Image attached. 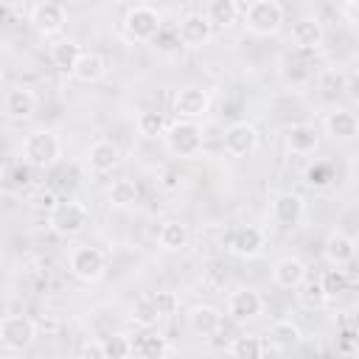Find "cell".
Instances as JSON below:
<instances>
[{
	"mask_svg": "<svg viewBox=\"0 0 359 359\" xmlns=\"http://www.w3.org/2000/svg\"><path fill=\"white\" fill-rule=\"evenodd\" d=\"M163 140H165V151L171 157H180V160H191L202 151V126L182 118V121H174L165 126L163 132Z\"/></svg>",
	"mask_w": 359,
	"mask_h": 359,
	"instance_id": "obj_1",
	"label": "cell"
},
{
	"mask_svg": "<svg viewBox=\"0 0 359 359\" xmlns=\"http://www.w3.org/2000/svg\"><path fill=\"white\" fill-rule=\"evenodd\" d=\"M90 208L84 202H76V199H67V202H56L48 213V224L56 236H79L90 227Z\"/></svg>",
	"mask_w": 359,
	"mask_h": 359,
	"instance_id": "obj_2",
	"label": "cell"
},
{
	"mask_svg": "<svg viewBox=\"0 0 359 359\" xmlns=\"http://www.w3.org/2000/svg\"><path fill=\"white\" fill-rule=\"evenodd\" d=\"M244 25L255 36H275L283 25V8L278 0H250L244 8Z\"/></svg>",
	"mask_w": 359,
	"mask_h": 359,
	"instance_id": "obj_3",
	"label": "cell"
},
{
	"mask_svg": "<svg viewBox=\"0 0 359 359\" xmlns=\"http://www.w3.org/2000/svg\"><path fill=\"white\" fill-rule=\"evenodd\" d=\"M59 137L50 129H34L22 140V160L34 168H48L59 157Z\"/></svg>",
	"mask_w": 359,
	"mask_h": 359,
	"instance_id": "obj_4",
	"label": "cell"
},
{
	"mask_svg": "<svg viewBox=\"0 0 359 359\" xmlns=\"http://www.w3.org/2000/svg\"><path fill=\"white\" fill-rule=\"evenodd\" d=\"M67 266L84 283H95V280H101L107 275V258H104V252L98 247H90V244L73 247L70 255H67Z\"/></svg>",
	"mask_w": 359,
	"mask_h": 359,
	"instance_id": "obj_5",
	"label": "cell"
},
{
	"mask_svg": "<svg viewBox=\"0 0 359 359\" xmlns=\"http://www.w3.org/2000/svg\"><path fill=\"white\" fill-rule=\"evenodd\" d=\"M36 339V323L25 314H6L0 320V345L8 351H25Z\"/></svg>",
	"mask_w": 359,
	"mask_h": 359,
	"instance_id": "obj_6",
	"label": "cell"
},
{
	"mask_svg": "<svg viewBox=\"0 0 359 359\" xmlns=\"http://www.w3.org/2000/svg\"><path fill=\"white\" fill-rule=\"evenodd\" d=\"M123 28H126V34H129L132 39L149 42V39H154L157 31L163 28V20H160L157 8H151V6H135V8L126 11Z\"/></svg>",
	"mask_w": 359,
	"mask_h": 359,
	"instance_id": "obj_7",
	"label": "cell"
},
{
	"mask_svg": "<svg viewBox=\"0 0 359 359\" xmlns=\"http://www.w3.org/2000/svg\"><path fill=\"white\" fill-rule=\"evenodd\" d=\"M222 143H224V151L227 154H233V157H250V154H255V149L261 143V135H258L255 123L236 121V123H230L224 129V140Z\"/></svg>",
	"mask_w": 359,
	"mask_h": 359,
	"instance_id": "obj_8",
	"label": "cell"
},
{
	"mask_svg": "<svg viewBox=\"0 0 359 359\" xmlns=\"http://www.w3.org/2000/svg\"><path fill=\"white\" fill-rule=\"evenodd\" d=\"M177 39L185 45V48H202L213 39V25L210 20L202 14V11H191L180 20L177 25Z\"/></svg>",
	"mask_w": 359,
	"mask_h": 359,
	"instance_id": "obj_9",
	"label": "cell"
},
{
	"mask_svg": "<svg viewBox=\"0 0 359 359\" xmlns=\"http://www.w3.org/2000/svg\"><path fill=\"white\" fill-rule=\"evenodd\" d=\"M261 311H264V297L250 286H241L227 297V314L233 323H250Z\"/></svg>",
	"mask_w": 359,
	"mask_h": 359,
	"instance_id": "obj_10",
	"label": "cell"
},
{
	"mask_svg": "<svg viewBox=\"0 0 359 359\" xmlns=\"http://www.w3.org/2000/svg\"><path fill=\"white\" fill-rule=\"evenodd\" d=\"M65 22H67V14H65V6H62V3L48 0V3L34 6V11H31V25H34V31L42 34V36H56V34H62V31H65Z\"/></svg>",
	"mask_w": 359,
	"mask_h": 359,
	"instance_id": "obj_11",
	"label": "cell"
},
{
	"mask_svg": "<svg viewBox=\"0 0 359 359\" xmlns=\"http://www.w3.org/2000/svg\"><path fill=\"white\" fill-rule=\"evenodd\" d=\"M171 107H174L177 118H188V121L202 118L208 112V107H210V93L205 87H194V84L182 87V90H177Z\"/></svg>",
	"mask_w": 359,
	"mask_h": 359,
	"instance_id": "obj_12",
	"label": "cell"
},
{
	"mask_svg": "<svg viewBox=\"0 0 359 359\" xmlns=\"http://www.w3.org/2000/svg\"><path fill=\"white\" fill-rule=\"evenodd\" d=\"M118 165H121V149H118V143L101 137V140H93L87 146V168L93 174H112Z\"/></svg>",
	"mask_w": 359,
	"mask_h": 359,
	"instance_id": "obj_13",
	"label": "cell"
},
{
	"mask_svg": "<svg viewBox=\"0 0 359 359\" xmlns=\"http://www.w3.org/2000/svg\"><path fill=\"white\" fill-rule=\"evenodd\" d=\"M36 107H39V98L28 87H14L3 98V109H6V115L11 121H28V118H34L36 115Z\"/></svg>",
	"mask_w": 359,
	"mask_h": 359,
	"instance_id": "obj_14",
	"label": "cell"
},
{
	"mask_svg": "<svg viewBox=\"0 0 359 359\" xmlns=\"http://www.w3.org/2000/svg\"><path fill=\"white\" fill-rule=\"evenodd\" d=\"M323 255L331 266H348L353 258H356V241L342 233V230H331L325 236V244H323Z\"/></svg>",
	"mask_w": 359,
	"mask_h": 359,
	"instance_id": "obj_15",
	"label": "cell"
},
{
	"mask_svg": "<svg viewBox=\"0 0 359 359\" xmlns=\"http://www.w3.org/2000/svg\"><path fill=\"white\" fill-rule=\"evenodd\" d=\"M303 213H306V202H303V196L294 194V191H283V194H278L275 202H272V219H275L280 227L297 224V222L303 219Z\"/></svg>",
	"mask_w": 359,
	"mask_h": 359,
	"instance_id": "obj_16",
	"label": "cell"
},
{
	"mask_svg": "<svg viewBox=\"0 0 359 359\" xmlns=\"http://www.w3.org/2000/svg\"><path fill=\"white\" fill-rule=\"evenodd\" d=\"M266 247V236L261 227H238L233 236H230V250L238 255V258H258Z\"/></svg>",
	"mask_w": 359,
	"mask_h": 359,
	"instance_id": "obj_17",
	"label": "cell"
},
{
	"mask_svg": "<svg viewBox=\"0 0 359 359\" xmlns=\"http://www.w3.org/2000/svg\"><path fill=\"white\" fill-rule=\"evenodd\" d=\"M325 39V28L317 17H300L292 25V42L297 50H317Z\"/></svg>",
	"mask_w": 359,
	"mask_h": 359,
	"instance_id": "obj_18",
	"label": "cell"
},
{
	"mask_svg": "<svg viewBox=\"0 0 359 359\" xmlns=\"http://www.w3.org/2000/svg\"><path fill=\"white\" fill-rule=\"evenodd\" d=\"M272 280L280 289H297L306 280V264L300 258H294V255H283L272 266Z\"/></svg>",
	"mask_w": 359,
	"mask_h": 359,
	"instance_id": "obj_19",
	"label": "cell"
},
{
	"mask_svg": "<svg viewBox=\"0 0 359 359\" xmlns=\"http://www.w3.org/2000/svg\"><path fill=\"white\" fill-rule=\"evenodd\" d=\"M325 132L331 140H353L359 135V121L351 109H342V107H334L328 115H325Z\"/></svg>",
	"mask_w": 359,
	"mask_h": 359,
	"instance_id": "obj_20",
	"label": "cell"
},
{
	"mask_svg": "<svg viewBox=\"0 0 359 359\" xmlns=\"http://www.w3.org/2000/svg\"><path fill=\"white\" fill-rule=\"evenodd\" d=\"M107 70H109V65H107V59L101 53L81 50V56H79V62H76V67H73L70 76L76 81H81V84H95V81H101L107 76Z\"/></svg>",
	"mask_w": 359,
	"mask_h": 359,
	"instance_id": "obj_21",
	"label": "cell"
},
{
	"mask_svg": "<svg viewBox=\"0 0 359 359\" xmlns=\"http://www.w3.org/2000/svg\"><path fill=\"white\" fill-rule=\"evenodd\" d=\"M185 323H188V328H191L194 334H199V337H213V334L222 328V314H219V309H213V306H194V309H188Z\"/></svg>",
	"mask_w": 359,
	"mask_h": 359,
	"instance_id": "obj_22",
	"label": "cell"
},
{
	"mask_svg": "<svg viewBox=\"0 0 359 359\" xmlns=\"http://www.w3.org/2000/svg\"><path fill=\"white\" fill-rule=\"evenodd\" d=\"M157 238H160V247H163V250H168V252H180V250L188 247V241H191V230H188V224H182V222H177V219H168V222H163Z\"/></svg>",
	"mask_w": 359,
	"mask_h": 359,
	"instance_id": "obj_23",
	"label": "cell"
},
{
	"mask_svg": "<svg viewBox=\"0 0 359 359\" xmlns=\"http://www.w3.org/2000/svg\"><path fill=\"white\" fill-rule=\"evenodd\" d=\"M286 146L294 154H311L317 149V132L309 123H294L286 129Z\"/></svg>",
	"mask_w": 359,
	"mask_h": 359,
	"instance_id": "obj_24",
	"label": "cell"
},
{
	"mask_svg": "<svg viewBox=\"0 0 359 359\" xmlns=\"http://www.w3.org/2000/svg\"><path fill=\"white\" fill-rule=\"evenodd\" d=\"M205 17L213 28H230L238 20V3L236 0H210Z\"/></svg>",
	"mask_w": 359,
	"mask_h": 359,
	"instance_id": "obj_25",
	"label": "cell"
},
{
	"mask_svg": "<svg viewBox=\"0 0 359 359\" xmlns=\"http://www.w3.org/2000/svg\"><path fill=\"white\" fill-rule=\"evenodd\" d=\"M79 56H81V48H79L76 42H70V39H62V42H56V45L50 48V62H53V67L62 70V73H73Z\"/></svg>",
	"mask_w": 359,
	"mask_h": 359,
	"instance_id": "obj_26",
	"label": "cell"
},
{
	"mask_svg": "<svg viewBox=\"0 0 359 359\" xmlns=\"http://www.w3.org/2000/svg\"><path fill=\"white\" fill-rule=\"evenodd\" d=\"M107 196H109V205H115V208H132L137 202L140 191H137V185L132 180H115L109 185Z\"/></svg>",
	"mask_w": 359,
	"mask_h": 359,
	"instance_id": "obj_27",
	"label": "cell"
},
{
	"mask_svg": "<svg viewBox=\"0 0 359 359\" xmlns=\"http://www.w3.org/2000/svg\"><path fill=\"white\" fill-rule=\"evenodd\" d=\"M233 356H238V359H258V356H264L269 348L264 345V339L261 337H252V334H247V337H236L233 342H230V348H227Z\"/></svg>",
	"mask_w": 359,
	"mask_h": 359,
	"instance_id": "obj_28",
	"label": "cell"
},
{
	"mask_svg": "<svg viewBox=\"0 0 359 359\" xmlns=\"http://www.w3.org/2000/svg\"><path fill=\"white\" fill-rule=\"evenodd\" d=\"M303 339V331L294 320H278L272 323V342L278 348H294L297 342Z\"/></svg>",
	"mask_w": 359,
	"mask_h": 359,
	"instance_id": "obj_29",
	"label": "cell"
},
{
	"mask_svg": "<svg viewBox=\"0 0 359 359\" xmlns=\"http://www.w3.org/2000/svg\"><path fill=\"white\" fill-rule=\"evenodd\" d=\"M157 320H160V314H157V309H154L151 294H143V297H137V300L132 303V323H135V325L151 328V325H157Z\"/></svg>",
	"mask_w": 359,
	"mask_h": 359,
	"instance_id": "obj_30",
	"label": "cell"
},
{
	"mask_svg": "<svg viewBox=\"0 0 359 359\" xmlns=\"http://www.w3.org/2000/svg\"><path fill=\"white\" fill-rule=\"evenodd\" d=\"M165 118H163V112H154V109H143L140 115H137V132L143 135V137H163V132H165Z\"/></svg>",
	"mask_w": 359,
	"mask_h": 359,
	"instance_id": "obj_31",
	"label": "cell"
},
{
	"mask_svg": "<svg viewBox=\"0 0 359 359\" xmlns=\"http://www.w3.org/2000/svg\"><path fill=\"white\" fill-rule=\"evenodd\" d=\"M132 353H137L143 359H160L168 353V342H165V337H140L137 342H132Z\"/></svg>",
	"mask_w": 359,
	"mask_h": 359,
	"instance_id": "obj_32",
	"label": "cell"
},
{
	"mask_svg": "<svg viewBox=\"0 0 359 359\" xmlns=\"http://www.w3.org/2000/svg\"><path fill=\"white\" fill-rule=\"evenodd\" d=\"M320 286H323L325 297H337V294H342V292L348 289V272H345V269H339V266L325 269V272H323V278H320Z\"/></svg>",
	"mask_w": 359,
	"mask_h": 359,
	"instance_id": "obj_33",
	"label": "cell"
},
{
	"mask_svg": "<svg viewBox=\"0 0 359 359\" xmlns=\"http://www.w3.org/2000/svg\"><path fill=\"white\" fill-rule=\"evenodd\" d=\"M104 345V359H126L132 356V339L126 334H112L107 339H101Z\"/></svg>",
	"mask_w": 359,
	"mask_h": 359,
	"instance_id": "obj_34",
	"label": "cell"
},
{
	"mask_svg": "<svg viewBox=\"0 0 359 359\" xmlns=\"http://www.w3.org/2000/svg\"><path fill=\"white\" fill-rule=\"evenodd\" d=\"M151 300H154V309H157L160 320L174 317V314H177V309H180V297H177V292H168V289L154 292V294H151Z\"/></svg>",
	"mask_w": 359,
	"mask_h": 359,
	"instance_id": "obj_35",
	"label": "cell"
},
{
	"mask_svg": "<svg viewBox=\"0 0 359 359\" xmlns=\"http://www.w3.org/2000/svg\"><path fill=\"white\" fill-rule=\"evenodd\" d=\"M303 283H306V280H303ZM300 297H303L306 306H314V309H320V306L328 300L325 292H323V286H320V280H317V283H306V289H303Z\"/></svg>",
	"mask_w": 359,
	"mask_h": 359,
	"instance_id": "obj_36",
	"label": "cell"
},
{
	"mask_svg": "<svg viewBox=\"0 0 359 359\" xmlns=\"http://www.w3.org/2000/svg\"><path fill=\"white\" fill-rule=\"evenodd\" d=\"M306 177H309L311 185H325V182L331 180V168L323 165V163H317V165H311V168L306 171Z\"/></svg>",
	"mask_w": 359,
	"mask_h": 359,
	"instance_id": "obj_37",
	"label": "cell"
},
{
	"mask_svg": "<svg viewBox=\"0 0 359 359\" xmlns=\"http://www.w3.org/2000/svg\"><path fill=\"white\" fill-rule=\"evenodd\" d=\"M81 356L104 359V345H101V342H87V345H81Z\"/></svg>",
	"mask_w": 359,
	"mask_h": 359,
	"instance_id": "obj_38",
	"label": "cell"
},
{
	"mask_svg": "<svg viewBox=\"0 0 359 359\" xmlns=\"http://www.w3.org/2000/svg\"><path fill=\"white\" fill-rule=\"evenodd\" d=\"M36 205H42V208H48V210H50V208L56 205V196H53V191H42V194L36 196Z\"/></svg>",
	"mask_w": 359,
	"mask_h": 359,
	"instance_id": "obj_39",
	"label": "cell"
},
{
	"mask_svg": "<svg viewBox=\"0 0 359 359\" xmlns=\"http://www.w3.org/2000/svg\"><path fill=\"white\" fill-rule=\"evenodd\" d=\"M339 351H342V353H356V345H353V334H351V331L342 334V345H339Z\"/></svg>",
	"mask_w": 359,
	"mask_h": 359,
	"instance_id": "obj_40",
	"label": "cell"
},
{
	"mask_svg": "<svg viewBox=\"0 0 359 359\" xmlns=\"http://www.w3.org/2000/svg\"><path fill=\"white\" fill-rule=\"evenodd\" d=\"M8 20V8L6 6H0V22H6Z\"/></svg>",
	"mask_w": 359,
	"mask_h": 359,
	"instance_id": "obj_41",
	"label": "cell"
},
{
	"mask_svg": "<svg viewBox=\"0 0 359 359\" xmlns=\"http://www.w3.org/2000/svg\"><path fill=\"white\" fill-rule=\"evenodd\" d=\"M0 180H3V165H0Z\"/></svg>",
	"mask_w": 359,
	"mask_h": 359,
	"instance_id": "obj_42",
	"label": "cell"
},
{
	"mask_svg": "<svg viewBox=\"0 0 359 359\" xmlns=\"http://www.w3.org/2000/svg\"><path fill=\"white\" fill-rule=\"evenodd\" d=\"M0 258H3V252H0Z\"/></svg>",
	"mask_w": 359,
	"mask_h": 359,
	"instance_id": "obj_43",
	"label": "cell"
}]
</instances>
